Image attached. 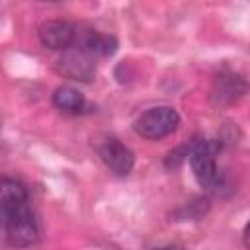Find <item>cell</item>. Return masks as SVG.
Here are the masks:
<instances>
[{
    "mask_svg": "<svg viewBox=\"0 0 250 250\" xmlns=\"http://www.w3.org/2000/svg\"><path fill=\"white\" fill-rule=\"evenodd\" d=\"M0 215L6 242L14 248H27L39 238V221L29 205L27 188L14 178L0 182Z\"/></svg>",
    "mask_w": 250,
    "mask_h": 250,
    "instance_id": "1",
    "label": "cell"
},
{
    "mask_svg": "<svg viewBox=\"0 0 250 250\" xmlns=\"http://www.w3.org/2000/svg\"><path fill=\"white\" fill-rule=\"evenodd\" d=\"M219 150H221V145L215 139H197L191 143L189 156H188L197 184L211 193H221L227 188V178L219 172V166H217Z\"/></svg>",
    "mask_w": 250,
    "mask_h": 250,
    "instance_id": "2",
    "label": "cell"
},
{
    "mask_svg": "<svg viewBox=\"0 0 250 250\" xmlns=\"http://www.w3.org/2000/svg\"><path fill=\"white\" fill-rule=\"evenodd\" d=\"M180 125V113L170 105H156L146 111H143L135 123L133 129L137 135L148 141H160L168 135H172Z\"/></svg>",
    "mask_w": 250,
    "mask_h": 250,
    "instance_id": "3",
    "label": "cell"
},
{
    "mask_svg": "<svg viewBox=\"0 0 250 250\" xmlns=\"http://www.w3.org/2000/svg\"><path fill=\"white\" fill-rule=\"evenodd\" d=\"M248 82L234 70L223 68L211 86V102L215 105H232L236 104L246 92H248Z\"/></svg>",
    "mask_w": 250,
    "mask_h": 250,
    "instance_id": "4",
    "label": "cell"
},
{
    "mask_svg": "<svg viewBox=\"0 0 250 250\" xmlns=\"http://www.w3.org/2000/svg\"><path fill=\"white\" fill-rule=\"evenodd\" d=\"M39 41L51 51H68L76 43L78 27L66 20H47L39 25Z\"/></svg>",
    "mask_w": 250,
    "mask_h": 250,
    "instance_id": "5",
    "label": "cell"
},
{
    "mask_svg": "<svg viewBox=\"0 0 250 250\" xmlns=\"http://www.w3.org/2000/svg\"><path fill=\"white\" fill-rule=\"evenodd\" d=\"M98 152H100L102 162L115 176H127L133 170V166H135V152L127 145H123L119 139H115V137L105 139L100 145Z\"/></svg>",
    "mask_w": 250,
    "mask_h": 250,
    "instance_id": "6",
    "label": "cell"
},
{
    "mask_svg": "<svg viewBox=\"0 0 250 250\" xmlns=\"http://www.w3.org/2000/svg\"><path fill=\"white\" fill-rule=\"evenodd\" d=\"M57 68L62 76L78 82H90L96 76V64L94 57L80 49H68L62 53V57L57 62Z\"/></svg>",
    "mask_w": 250,
    "mask_h": 250,
    "instance_id": "7",
    "label": "cell"
},
{
    "mask_svg": "<svg viewBox=\"0 0 250 250\" xmlns=\"http://www.w3.org/2000/svg\"><path fill=\"white\" fill-rule=\"evenodd\" d=\"M74 47L88 53L90 57H111L117 51L119 43L109 33H100L96 29H84V31L78 29Z\"/></svg>",
    "mask_w": 250,
    "mask_h": 250,
    "instance_id": "8",
    "label": "cell"
},
{
    "mask_svg": "<svg viewBox=\"0 0 250 250\" xmlns=\"http://www.w3.org/2000/svg\"><path fill=\"white\" fill-rule=\"evenodd\" d=\"M53 105L66 113H82L88 107L84 94L72 86H59L53 92Z\"/></svg>",
    "mask_w": 250,
    "mask_h": 250,
    "instance_id": "9",
    "label": "cell"
},
{
    "mask_svg": "<svg viewBox=\"0 0 250 250\" xmlns=\"http://www.w3.org/2000/svg\"><path fill=\"white\" fill-rule=\"evenodd\" d=\"M209 209V201L205 197H197L193 201H189L188 205L180 207L176 213H174V221H197L201 215H205Z\"/></svg>",
    "mask_w": 250,
    "mask_h": 250,
    "instance_id": "10",
    "label": "cell"
},
{
    "mask_svg": "<svg viewBox=\"0 0 250 250\" xmlns=\"http://www.w3.org/2000/svg\"><path fill=\"white\" fill-rule=\"evenodd\" d=\"M189 148H191V145H189V146L184 145V146H178V148L170 150L168 156H166V160H164L166 168H178L184 160H188V156H189Z\"/></svg>",
    "mask_w": 250,
    "mask_h": 250,
    "instance_id": "11",
    "label": "cell"
},
{
    "mask_svg": "<svg viewBox=\"0 0 250 250\" xmlns=\"http://www.w3.org/2000/svg\"><path fill=\"white\" fill-rule=\"evenodd\" d=\"M242 240H244V246H246V248H250V219H248V223L244 225V230H242Z\"/></svg>",
    "mask_w": 250,
    "mask_h": 250,
    "instance_id": "12",
    "label": "cell"
},
{
    "mask_svg": "<svg viewBox=\"0 0 250 250\" xmlns=\"http://www.w3.org/2000/svg\"><path fill=\"white\" fill-rule=\"evenodd\" d=\"M152 250H184L180 244H166V246H158V248H152Z\"/></svg>",
    "mask_w": 250,
    "mask_h": 250,
    "instance_id": "13",
    "label": "cell"
}]
</instances>
